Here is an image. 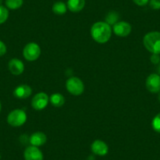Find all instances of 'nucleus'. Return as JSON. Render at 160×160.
Here are the masks:
<instances>
[{
  "label": "nucleus",
  "mask_w": 160,
  "mask_h": 160,
  "mask_svg": "<svg viewBox=\"0 0 160 160\" xmlns=\"http://www.w3.org/2000/svg\"><path fill=\"white\" fill-rule=\"evenodd\" d=\"M24 157L25 160H43L42 152L35 146H29L24 152Z\"/></svg>",
  "instance_id": "obj_9"
},
{
  "label": "nucleus",
  "mask_w": 160,
  "mask_h": 160,
  "mask_svg": "<svg viewBox=\"0 0 160 160\" xmlns=\"http://www.w3.org/2000/svg\"><path fill=\"white\" fill-rule=\"evenodd\" d=\"M8 68L10 72L14 75H20L24 70V63L21 60L17 58L10 60L8 64Z\"/></svg>",
  "instance_id": "obj_11"
},
{
  "label": "nucleus",
  "mask_w": 160,
  "mask_h": 160,
  "mask_svg": "<svg viewBox=\"0 0 160 160\" xmlns=\"http://www.w3.org/2000/svg\"><path fill=\"white\" fill-rule=\"evenodd\" d=\"M143 44L148 51L154 54L160 53V32H151L144 35Z\"/></svg>",
  "instance_id": "obj_2"
},
{
  "label": "nucleus",
  "mask_w": 160,
  "mask_h": 160,
  "mask_svg": "<svg viewBox=\"0 0 160 160\" xmlns=\"http://www.w3.org/2000/svg\"><path fill=\"white\" fill-rule=\"evenodd\" d=\"M6 6L10 10H18L22 7L24 0H6Z\"/></svg>",
  "instance_id": "obj_17"
},
{
  "label": "nucleus",
  "mask_w": 160,
  "mask_h": 160,
  "mask_svg": "<svg viewBox=\"0 0 160 160\" xmlns=\"http://www.w3.org/2000/svg\"><path fill=\"white\" fill-rule=\"evenodd\" d=\"M158 72H159V74H160V66H159V68H158Z\"/></svg>",
  "instance_id": "obj_27"
},
{
  "label": "nucleus",
  "mask_w": 160,
  "mask_h": 160,
  "mask_svg": "<svg viewBox=\"0 0 160 160\" xmlns=\"http://www.w3.org/2000/svg\"><path fill=\"white\" fill-rule=\"evenodd\" d=\"M146 88L152 93L160 92V75L158 74H151L146 79Z\"/></svg>",
  "instance_id": "obj_7"
},
{
  "label": "nucleus",
  "mask_w": 160,
  "mask_h": 160,
  "mask_svg": "<svg viewBox=\"0 0 160 160\" xmlns=\"http://www.w3.org/2000/svg\"><path fill=\"white\" fill-rule=\"evenodd\" d=\"M32 88L28 85L23 84V85H20L16 87L13 91V95L19 99H26L32 94Z\"/></svg>",
  "instance_id": "obj_12"
},
{
  "label": "nucleus",
  "mask_w": 160,
  "mask_h": 160,
  "mask_svg": "<svg viewBox=\"0 0 160 160\" xmlns=\"http://www.w3.org/2000/svg\"><path fill=\"white\" fill-rule=\"evenodd\" d=\"M66 88L71 94L78 96L83 93L84 84L80 78H77V77H72L67 80Z\"/></svg>",
  "instance_id": "obj_4"
},
{
  "label": "nucleus",
  "mask_w": 160,
  "mask_h": 160,
  "mask_svg": "<svg viewBox=\"0 0 160 160\" xmlns=\"http://www.w3.org/2000/svg\"><path fill=\"white\" fill-rule=\"evenodd\" d=\"M27 120V115L25 112L21 109H15L10 112L7 116V122L11 127H21L25 123Z\"/></svg>",
  "instance_id": "obj_3"
},
{
  "label": "nucleus",
  "mask_w": 160,
  "mask_h": 160,
  "mask_svg": "<svg viewBox=\"0 0 160 160\" xmlns=\"http://www.w3.org/2000/svg\"><path fill=\"white\" fill-rule=\"evenodd\" d=\"M91 36L98 43H105L112 36V28L108 23L99 21L92 25L90 30Z\"/></svg>",
  "instance_id": "obj_1"
},
{
  "label": "nucleus",
  "mask_w": 160,
  "mask_h": 160,
  "mask_svg": "<svg viewBox=\"0 0 160 160\" xmlns=\"http://www.w3.org/2000/svg\"><path fill=\"white\" fill-rule=\"evenodd\" d=\"M1 108H2V105H1V102H0V112H1Z\"/></svg>",
  "instance_id": "obj_26"
},
{
  "label": "nucleus",
  "mask_w": 160,
  "mask_h": 160,
  "mask_svg": "<svg viewBox=\"0 0 160 160\" xmlns=\"http://www.w3.org/2000/svg\"><path fill=\"white\" fill-rule=\"evenodd\" d=\"M149 6L152 10H160V0H149Z\"/></svg>",
  "instance_id": "obj_21"
},
{
  "label": "nucleus",
  "mask_w": 160,
  "mask_h": 160,
  "mask_svg": "<svg viewBox=\"0 0 160 160\" xmlns=\"http://www.w3.org/2000/svg\"><path fill=\"white\" fill-rule=\"evenodd\" d=\"M48 95L43 92H40L34 96L32 100V106L37 111L42 110L47 106L49 102Z\"/></svg>",
  "instance_id": "obj_6"
},
{
  "label": "nucleus",
  "mask_w": 160,
  "mask_h": 160,
  "mask_svg": "<svg viewBox=\"0 0 160 160\" xmlns=\"http://www.w3.org/2000/svg\"><path fill=\"white\" fill-rule=\"evenodd\" d=\"M118 13H115V12L112 11L107 15V18H106V21H107L108 24L110 25V24H115L116 23L117 20H118Z\"/></svg>",
  "instance_id": "obj_20"
},
{
  "label": "nucleus",
  "mask_w": 160,
  "mask_h": 160,
  "mask_svg": "<svg viewBox=\"0 0 160 160\" xmlns=\"http://www.w3.org/2000/svg\"><path fill=\"white\" fill-rule=\"evenodd\" d=\"M0 158H1V154H0Z\"/></svg>",
  "instance_id": "obj_28"
},
{
  "label": "nucleus",
  "mask_w": 160,
  "mask_h": 160,
  "mask_svg": "<svg viewBox=\"0 0 160 160\" xmlns=\"http://www.w3.org/2000/svg\"><path fill=\"white\" fill-rule=\"evenodd\" d=\"M152 128L157 133H160V113L157 114L155 117H154L153 120L152 122Z\"/></svg>",
  "instance_id": "obj_19"
},
{
  "label": "nucleus",
  "mask_w": 160,
  "mask_h": 160,
  "mask_svg": "<svg viewBox=\"0 0 160 160\" xmlns=\"http://www.w3.org/2000/svg\"><path fill=\"white\" fill-rule=\"evenodd\" d=\"M133 1L136 5L139 7H144L149 2V0H133Z\"/></svg>",
  "instance_id": "obj_24"
},
{
  "label": "nucleus",
  "mask_w": 160,
  "mask_h": 160,
  "mask_svg": "<svg viewBox=\"0 0 160 160\" xmlns=\"http://www.w3.org/2000/svg\"><path fill=\"white\" fill-rule=\"evenodd\" d=\"M50 101L52 104V105L54 106V107L59 108L61 106L64 105V102H65V100H64V96L61 93H53L50 96Z\"/></svg>",
  "instance_id": "obj_15"
},
{
  "label": "nucleus",
  "mask_w": 160,
  "mask_h": 160,
  "mask_svg": "<svg viewBox=\"0 0 160 160\" xmlns=\"http://www.w3.org/2000/svg\"><path fill=\"white\" fill-rule=\"evenodd\" d=\"M158 93V101H159L160 102V92L159 93Z\"/></svg>",
  "instance_id": "obj_25"
},
{
  "label": "nucleus",
  "mask_w": 160,
  "mask_h": 160,
  "mask_svg": "<svg viewBox=\"0 0 160 160\" xmlns=\"http://www.w3.org/2000/svg\"><path fill=\"white\" fill-rule=\"evenodd\" d=\"M150 60H151V61H152V64H157L159 63L160 58H159V56H158V54H154V53H152V55L151 56Z\"/></svg>",
  "instance_id": "obj_23"
},
{
  "label": "nucleus",
  "mask_w": 160,
  "mask_h": 160,
  "mask_svg": "<svg viewBox=\"0 0 160 160\" xmlns=\"http://www.w3.org/2000/svg\"><path fill=\"white\" fill-rule=\"evenodd\" d=\"M132 30L131 25L126 21L116 22L113 26V31L116 35L119 37H127L130 34Z\"/></svg>",
  "instance_id": "obj_8"
},
{
  "label": "nucleus",
  "mask_w": 160,
  "mask_h": 160,
  "mask_svg": "<svg viewBox=\"0 0 160 160\" xmlns=\"http://www.w3.org/2000/svg\"><path fill=\"white\" fill-rule=\"evenodd\" d=\"M41 54V49L35 42H29L23 50L24 58L28 61H36Z\"/></svg>",
  "instance_id": "obj_5"
},
{
  "label": "nucleus",
  "mask_w": 160,
  "mask_h": 160,
  "mask_svg": "<svg viewBox=\"0 0 160 160\" xmlns=\"http://www.w3.org/2000/svg\"><path fill=\"white\" fill-rule=\"evenodd\" d=\"M67 4L64 3V2L61 1H58V2H55L52 7V10L55 14L58 15H63L66 13L67 11Z\"/></svg>",
  "instance_id": "obj_16"
},
{
  "label": "nucleus",
  "mask_w": 160,
  "mask_h": 160,
  "mask_svg": "<svg viewBox=\"0 0 160 160\" xmlns=\"http://www.w3.org/2000/svg\"><path fill=\"white\" fill-rule=\"evenodd\" d=\"M47 136H46L45 133H42V132H36V133H32L29 138L30 144L32 146H35V147L43 145L47 142Z\"/></svg>",
  "instance_id": "obj_13"
},
{
  "label": "nucleus",
  "mask_w": 160,
  "mask_h": 160,
  "mask_svg": "<svg viewBox=\"0 0 160 160\" xmlns=\"http://www.w3.org/2000/svg\"><path fill=\"white\" fill-rule=\"evenodd\" d=\"M91 151L93 154L100 156H104L108 152V147L107 144L101 140H96L91 144Z\"/></svg>",
  "instance_id": "obj_10"
},
{
  "label": "nucleus",
  "mask_w": 160,
  "mask_h": 160,
  "mask_svg": "<svg viewBox=\"0 0 160 160\" xmlns=\"http://www.w3.org/2000/svg\"><path fill=\"white\" fill-rule=\"evenodd\" d=\"M9 18V11L3 6H0V24H3Z\"/></svg>",
  "instance_id": "obj_18"
},
{
  "label": "nucleus",
  "mask_w": 160,
  "mask_h": 160,
  "mask_svg": "<svg viewBox=\"0 0 160 160\" xmlns=\"http://www.w3.org/2000/svg\"><path fill=\"white\" fill-rule=\"evenodd\" d=\"M86 5L85 0H68L67 7L71 12L78 13L84 8Z\"/></svg>",
  "instance_id": "obj_14"
},
{
  "label": "nucleus",
  "mask_w": 160,
  "mask_h": 160,
  "mask_svg": "<svg viewBox=\"0 0 160 160\" xmlns=\"http://www.w3.org/2000/svg\"><path fill=\"white\" fill-rule=\"evenodd\" d=\"M6 53H7V46L0 40V57L5 55Z\"/></svg>",
  "instance_id": "obj_22"
}]
</instances>
